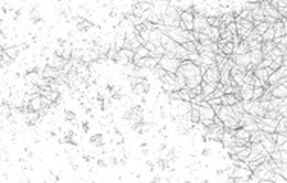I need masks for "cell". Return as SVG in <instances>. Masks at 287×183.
Listing matches in <instances>:
<instances>
[{"instance_id":"cell-1","label":"cell","mask_w":287,"mask_h":183,"mask_svg":"<svg viewBox=\"0 0 287 183\" xmlns=\"http://www.w3.org/2000/svg\"><path fill=\"white\" fill-rule=\"evenodd\" d=\"M197 108H199V114H200V122L203 124L205 127H209L212 124V119H214V116H215V112L212 110V107L211 105H197Z\"/></svg>"},{"instance_id":"cell-2","label":"cell","mask_w":287,"mask_h":183,"mask_svg":"<svg viewBox=\"0 0 287 183\" xmlns=\"http://www.w3.org/2000/svg\"><path fill=\"white\" fill-rule=\"evenodd\" d=\"M159 66H161L167 73H176V70L180 66V61L177 58H170V57H163L159 60Z\"/></svg>"},{"instance_id":"cell-3","label":"cell","mask_w":287,"mask_h":183,"mask_svg":"<svg viewBox=\"0 0 287 183\" xmlns=\"http://www.w3.org/2000/svg\"><path fill=\"white\" fill-rule=\"evenodd\" d=\"M133 57H135V52H133L131 49H124V47H122V49H119L118 54H116L115 63L122 64V66H127L128 63L133 61Z\"/></svg>"},{"instance_id":"cell-4","label":"cell","mask_w":287,"mask_h":183,"mask_svg":"<svg viewBox=\"0 0 287 183\" xmlns=\"http://www.w3.org/2000/svg\"><path fill=\"white\" fill-rule=\"evenodd\" d=\"M220 78V70L217 69V66H209V67L202 73V81L203 82H218Z\"/></svg>"},{"instance_id":"cell-5","label":"cell","mask_w":287,"mask_h":183,"mask_svg":"<svg viewBox=\"0 0 287 183\" xmlns=\"http://www.w3.org/2000/svg\"><path fill=\"white\" fill-rule=\"evenodd\" d=\"M208 26V22H206V17L203 15V14H195L194 15V22H193V31L195 32H202L203 29H206Z\"/></svg>"},{"instance_id":"cell-6","label":"cell","mask_w":287,"mask_h":183,"mask_svg":"<svg viewBox=\"0 0 287 183\" xmlns=\"http://www.w3.org/2000/svg\"><path fill=\"white\" fill-rule=\"evenodd\" d=\"M274 70L270 67H255V70H253V75L258 78V80H261L263 82H266L267 81V78H269V75L272 73Z\"/></svg>"},{"instance_id":"cell-7","label":"cell","mask_w":287,"mask_h":183,"mask_svg":"<svg viewBox=\"0 0 287 183\" xmlns=\"http://www.w3.org/2000/svg\"><path fill=\"white\" fill-rule=\"evenodd\" d=\"M249 60H251V64H255V66H258L260 63H261V60H263V52H261V49H251L249 52Z\"/></svg>"},{"instance_id":"cell-8","label":"cell","mask_w":287,"mask_h":183,"mask_svg":"<svg viewBox=\"0 0 287 183\" xmlns=\"http://www.w3.org/2000/svg\"><path fill=\"white\" fill-rule=\"evenodd\" d=\"M252 90H253V87L251 84H243V86H240L241 101H251L252 99Z\"/></svg>"},{"instance_id":"cell-9","label":"cell","mask_w":287,"mask_h":183,"mask_svg":"<svg viewBox=\"0 0 287 183\" xmlns=\"http://www.w3.org/2000/svg\"><path fill=\"white\" fill-rule=\"evenodd\" d=\"M200 87H202V95L205 96V98H208L212 92L217 89V82H200Z\"/></svg>"},{"instance_id":"cell-10","label":"cell","mask_w":287,"mask_h":183,"mask_svg":"<svg viewBox=\"0 0 287 183\" xmlns=\"http://www.w3.org/2000/svg\"><path fill=\"white\" fill-rule=\"evenodd\" d=\"M64 64H66V61H64L61 57L55 55V54H54V57L50 58L49 63H47V66H50V67H54V69H58V70H61Z\"/></svg>"},{"instance_id":"cell-11","label":"cell","mask_w":287,"mask_h":183,"mask_svg":"<svg viewBox=\"0 0 287 183\" xmlns=\"http://www.w3.org/2000/svg\"><path fill=\"white\" fill-rule=\"evenodd\" d=\"M270 93H272V98H286L287 89H286V86H274Z\"/></svg>"},{"instance_id":"cell-12","label":"cell","mask_w":287,"mask_h":183,"mask_svg":"<svg viewBox=\"0 0 287 183\" xmlns=\"http://www.w3.org/2000/svg\"><path fill=\"white\" fill-rule=\"evenodd\" d=\"M238 101L235 96H234V93H223L221 96H220V102L221 105H232V104H235Z\"/></svg>"},{"instance_id":"cell-13","label":"cell","mask_w":287,"mask_h":183,"mask_svg":"<svg viewBox=\"0 0 287 183\" xmlns=\"http://www.w3.org/2000/svg\"><path fill=\"white\" fill-rule=\"evenodd\" d=\"M260 142H261L263 148L266 149V153H272V151H274V149L276 148V147H275V142H274L272 139L266 137L264 134H263V137H261V140H260Z\"/></svg>"},{"instance_id":"cell-14","label":"cell","mask_w":287,"mask_h":183,"mask_svg":"<svg viewBox=\"0 0 287 183\" xmlns=\"http://www.w3.org/2000/svg\"><path fill=\"white\" fill-rule=\"evenodd\" d=\"M188 52H186V49H185L182 44H177L176 47V50H174V58H177L179 61H183V60H188Z\"/></svg>"},{"instance_id":"cell-15","label":"cell","mask_w":287,"mask_h":183,"mask_svg":"<svg viewBox=\"0 0 287 183\" xmlns=\"http://www.w3.org/2000/svg\"><path fill=\"white\" fill-rule=\"evenodd\" d=\"M251 49L246 43V40H241L238 44H235V49H234V55H241V54H247Z\"/></svg>"},{"instance_id":"cell-16","label":"cell","mask_w":287,"mask_h":183,"mask_svg":"<svg viewBox=\"0 0 287 183\" xmlns=\"http://www.w3.org/2000/svg\"><path fill=\"white\" fill-rule=\"evenodd\" d=\"M234 61H235V64H238V66H244V67L251 64V60H249V54L234 55Z\"/></svg>"},{"instance_id":"cell-17","label":"cell","mask_w":287,"mask_h":183,"mask_svg":"<svg viewBox=\"0 0 287 183\" xmlns=\"http://www.w3.org/2000/svg\"><path fill=\"white\" fill-rule=\"evenodd\" d=\"M148 55H150V50L144 44H141L138 49L135 50V57H133V61L141 60V58H145V57H148Z\"/></svg>"},{"instance_id":"cell-18","label":"cell","mask_w":287,"mask_h":183,"mask_svg":"<svg viewBox=\"0 0 287 183\" xmlns=\"http://www.w3.org/2000/svg\"><path fill=\"white\" fill-rule=\"evenodd\" d=\"M218 82H221V84H231V70L226 67H223L220 70V78H218Z\"/></svg>"},{"instance_id":"cell-19","label":"cell","mask_w":287,"mask_h":183,"mask_svg":"<svg viewBox=\"0 0 287 183\" xmlns=\"http://www.w3.org/2000/svg\"><path fill=\"white\" fill-rule=\"evenodd\" d=\"M234 49H235V44L232 41H226L225 44L221 46V54L225 57H231V55H234Z\"/></svg>"},{"instance_id":"cell-20","label":"cell","mask_w":287,"mask_h":183,"mask_svg":"<svg viewBox=\"0 0 287 183\" xmlns=\"http://www.w3.org/2000/svg\"><path fill=\"white\" fill-rule=\"evenodd\" d=\"M200 82H202V75L189 76V78H186V87L188 89H193L195 86H200Z\"/></svg>"},{"instance_id":"cell-21","label":"cell","mask_w":287,"mask_h":183,"mask_svg":"<svg viewBox=\"0 0 287 183\" xmlns=\"http://www.w3.org/2000/svg\"><path fill=\"white\" fill-rule=\"evenodd\" d=\"M274 38H275L274 28H272V26H269V28L266 29V32L261 34V40H263V41H274Z\"/></svg>"},{"instance_id":"cell-22","label":"cell","mask_w":287,"mask_h":183,"mask_svg":"<svg viewBox=\"0 0 287 183\" xmlns=\"http://www.w3.org/2000/svg\"><path fill=\"white\" fill-rule=\"evenodd\" d=\"M19 47L17 46H11V47H5V54L8 55V57L11 58V60H15V58L19 57Z\"/></svg>"},{"instance_id":"cell-23","label":"cell","mask_w":287,"mask_h":183,"mask_svg":"<svg viewBox=\"0 0 287 183\" xmlns=\"http://www.w3.org/2000/svg\"><path fill=\"white\" fill-rule=\"evenodd\" d=\"M275 47V43L274 41H263L261 43V52H263V55H269L270 54V50Z\"/></svg>"},{"instance_id":"cell-24","label":"cell","mask_w":287,"mask_h":183,"mask_svg":"<svg viewBox=\"0 0 287 183\" xmlns=\"http://www.w3.org/2000/svg\"><path fill=\"white\" fill-rule=\"evenodd\" d=\"M182 46H183L185 49H186V52H188V54H195V52H197L195 41H185Z\"/></svg>"},{"instance_id":"cell-25","label":"cell","mask_w":287,"mask_h":183,"mask_svg":"<svg viewBox=\"0 0 287 183\" xmlns=\"http://www.w3.org/2000/svg\"><path fill=\"white\" fill-rule=\"evenodd\" d=\"M270 183H286V177H283L279 172H272Z\"/></svg>"},{"instance_id":"cell-26","label":"cell","mask_w":287,"mask_h":183,"mask_svg":"<svg viewBox=\"0 0 287 183\" xmlns=\"http://www.w3.org/2000/svg\"><path fill=\"white\" fill-rule=\"evenodd\" d=\"M264 93V87L263 86H258V87H253L252 90V99H260Z\"/></svg>"},{"instance_id":"cell-27","label":"cell","mask_w":287,"mask_h":183,"mask_svg":"<svg viewBox=\"0 0 287 183\" xmlns=\"http://www.w3.org/2000/svg\"><path fill=\"white\" fill-rule=\"evenodd\" d=\"M151 70H153V75H154V76H156L157 80H161L162 76H163V75L167 73V72H165V70H163V69H162L161 66H159V64H157L156 67H153Z\"/></svg>"},{"instance_id":"cell-28","label":"cell","mask_w":287,"mask_h":183,"mask_svg":"<svg viewBox=\"0 0 287 183\" xmlns=\"http://www.w3.org/2000/svg\"><path fill=\"white\" fill-rule=\"evenodd\" d=\"M286 142H287V134H279V133H276L275 147H279V145H283V144H286Z\"/></svg>"},{"instance_id":"cell-29","label":"cell","mask_w":287,"mask_h":183,"mask_svg":"<svg viewBox=\"0 0 287 183\" xmlns=\"http://www.w3.org/2000/svg\"><path fill=\"white\" fill-rule=\"evenodd\" d=\"M226 31H229L231 34H237V23L235 22H231L229 24H226Z\"/></svg>"},{"instance_id":"cell-30","label":"cell","mask_w":287,"mask_h":183,"mask_svg":"<svg viewBox=\"0 0 287 183\" xmlns=\"http://www.w3.org/2000/svg\"><path fill=\"white\" fill-rule=\"evenodd\" d=\"M276 110H278V113L281 114V116H284V118H287V107H286V102H284V104H281V105H279V107H278Z\"/></svg>"},{"instance_id":"cell-31","label":"cell","mask_w":287,"mask_h":183,"mask_svg":"<svg viewBox=\"0 0 287 183\" xmlns=\"http://www.w3.org/2000/svg\"><path fill=\"white\" fill-rule=\"evenodd\" d=\"M279 160L287 163V149H279Z\"/></svg>"},{"instance_id":"cell-32","label":"cell","mask_w":287,"mask_h":183,"mask_svg":"<svg viewBox=\"0 0 287 183\" xmlns=\"http://www.w3.org/2000/svg\"><path fill=\"white\" fill-rule=\"evenodd\" d=\"M75 119V113H72L70 110H66V121L70 122V121H73Z\"/></svg>"},{"instance_id":"cell-33","label":"cell","mask_w":287,"mask_h":183,"mask_svg":"<svg viewBox=\"0 0 287 183\" xmlns=\"http://www.w3.org/2000/svg\"><path fill=\"white\" fill-rule=\"evenodd\" d=\"M103 139V134H93L92 137H90V142L92 144H96V142H99Z\"/></svg>"},{"instance_id":"cell-34","label":"cell","mask_w":287,"mask_h":183,"mask_svg":"<svg viewBox=\"0 0 287 183\" xmlns=\"http://www.w3.org/2000/svg\"><path fill=\"white\" fill-rule=\"evenodd\" d=\"M98 166H101V168H105L107 166V162L104 159H98Z\"/></svg>"},{"instance_id":"cell-35","label":"cell","mask_w":287,"mask_h":183,"mask_svg":"<svg viewBox=\"0 0 287 183\" xmlns=\"http://www.w3.org/2000/svg\"><path fill=\"white\" fill-rule=\"evenodd\" d=\"M141 149H142L144 154H147V153H148V144H142V145H141Z\"/></svg>"},{"instance_id":"cell-36","label":"cell","mask_w":287,"mask_h":183,"mask_svg":"<svg viewBox=\"0 0 287 183\" xmlns=\"http://www.w3.org/2000/svg\"><path fill=\"white\" fill-rule=\"evenodd\" d=\"M81 128H82L84 131H89V124H87V122H82V124H81Z\"/></svg>"},{"instance_id":"cell-37","label":"cell","mask_w":287,"mask_h":183,"mask_svg":"<svg viewBox=\"0 0 287 183\" xmlns=\"http://www.w3.org/2000/svg\"><path fill=\"white\" fill-rule=\"evenodd\" d=\"M82 159H84V162H90L92 156H89V154H84V156H82Z\"/></svg>"},{"instance_id":"cell-38","label":"cell","mask_w":287,"mask_h":183,"mask_svg":"<svg viewBox=\"0 0 287 183\" xmlns=\"http://www.w3.org/2000/svg\"><path fill=\"white\" fill-rule=\"evenodd\" d=\"M165 148H167V144H161L159 145V151H163Z\"/></svg>"},{"instance_id":"cell-39","label":"cell","mask_w":287,"mask_h":183,"mask_svg":"<svg viewBox=\"0 0 287 183\" xmlns=\"http://www.w3.org/2000/svg\"><path fill=\"white\" fill-rule=\"evenodd\" d=\"M202 154H203V156H208V154H209V149H208V148H203Z\"/></svg>"},{"instance_id":"cell-40","label":"cell","mask_w":287,"mask_h":183,"mask_svg":"<svg viewBox=\"0 0 287 183\" xmlns=\"http://www.w3.org/2000/svg\"><path fill=\"white\" fill-rule=\"evenodd\" d=\"M162 180V177H154V179H153V182H161Z\"/></svg>"}]
</instances>
